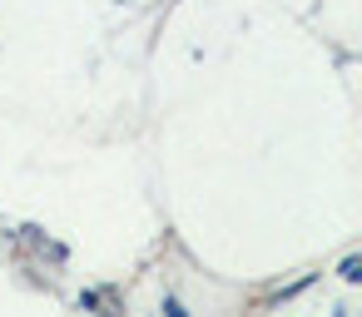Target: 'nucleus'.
<instances>
[]
</instances>
